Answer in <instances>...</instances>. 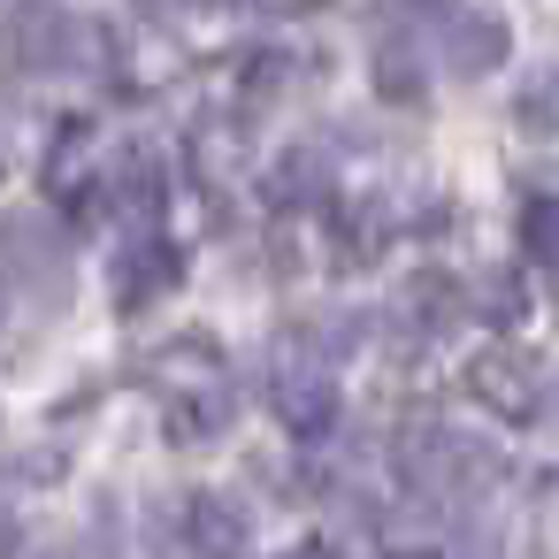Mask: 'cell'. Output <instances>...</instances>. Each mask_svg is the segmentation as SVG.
Here are the masks:
<instances>
[{
  "label": "cell",
  "instance_id": "1",
  "mask_svg": "<svg viewBox=\"0 0 559 559\" xmlns=\"http://www.w3.org/2000/svg\"><path fill=\"white\" fill-rule=\"evenodd\" d=\"M467 383L498 406V414H513V421H544V414H559V399H544V391H559V368H544V360H528V353H483L475 368H467Z\"/></svg>",
  "mask_w": 559,
  "mask_h": 559
},
{
  "label": "cell",
  "instance_id": "2",
  "mask_svg": "<svg viewBox=\"0 0 559 559\" xmlns=\"http://www.w3.org/2000/svg\"><path fill=\"white\" fill-rule=\"evenodd\" d=\"M70 16H55V9H32V16H16L9 24V55L24 62V70H55L62 55H70Z\"/></svg>",
  "mask_w": 559,
  "mask_h": 559
},
{
  "label": "cell",
  "instance_id": "3",
  "mask_svg": "<svg viewBox=\"0 0 559 559\" xmlns=\"http://www.w3.org/2000/svg\"><path fill=\"white\" fill-rule=\"evenodd\" d=\"M506 47H513V39H506V24H498V16H460V24H452V39H444V55H452V70H460V78L498 70V62H506Z\"/></svg>",
  "mask_w": 559,
  "mask_h": 559
},
{
  "label": "cell",
  "instance_id": "4",
  "mask_svg": "<svg viewBox=\"0 0 559 559\" xmlns=\"http://www.w3.org/2000/svg\"><path fill=\"white\" fill-rule=\"evenodd\" d=\"M185 528H192V544H207V551H238V544H246L238 506H230V498H215V490H200V498H192Z\"/></svg>",
  "mask_w": 559,
  "mask_h": 559
},
{
  "label": "cell",
  "instance_id": "5",
  "mask_svg": "<svg viewBox=\"0 0 559 559\" xmlns=\"http://www.w3.org/2000/svg\"><path fill=\"white\" fill-rule=\"evenodd\" d=\"M123 269H131V276L116 284V299H123V307H146L162 284H177V253H169V246H139Z\"/></svg>",
  "mask_w": 559,
  "mask_h": 559
},
{
  "label": "cell",
  "instance_id": "6",
  "mask_svg": "<svg viewBox=\"0 0 559 559\" xmlns=\"http://www.w3.org/2000/svg\"><path fill=\"white\" fill-rule=\"evenodd\" d=\"M230 421V391H177L169 406V437H207Z\"/></svg>",
  "mask_w": 559,
  "mask_h": 559
},
{
  "label": "cell",
  "instance_id": "7",
  "mask_svg": "<svg viewBox=\"0 0 559 559\" xmlns=\"http://www.w3.org/2000/svg\"><path fill=\"white\" fill-rule=\"evenodd\" d=\"M521 246H528L544 269H559V200H528V215H521Z\"/></svg>",
  "mask_w": 559,
  "mask_h": 559
},
{
  "label": "cell",
  "instance_id": "8",
  "mask_svg": "<svg viewBox=\"0 0 559 559\" xmlns=\"http://www.w3.org/2000/svg\"><path fill=\"white\" fill-rule=\"evenodd\" d=\"M376 85H383L391 100H414V93H421V70H414L399 47H383V55H376Z\"/></svg>",
  "mask_w": 559,
  "mask_h": 559
},
{
  "label": "cell",
  "instance_id": "9",
  "mask_svg": "<svg viewBox=\"0 0 559 559\" xmlns=\"http://www.w3.org/2000/svg\"><path fill=\"white\" fill-rule=\"evenodd\" d=\"M284 559H337V551H322V544H307V551H284Z\"/></svg>",
  "mask_w": 559,
  "mask_h": 559
}]
</instances>
